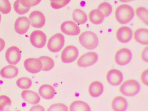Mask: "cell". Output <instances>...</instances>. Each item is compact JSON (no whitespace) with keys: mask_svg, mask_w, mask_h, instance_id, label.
Listing matches in <instances>:
<instances>
[{"mask_svg":"<svg viewBox=\"0 0 148 111\" xmlns=\"http://www.w3.org/2000/svg\"><path fill=\"white\" fill-rule=\"evenodd\" d=\"M115 16L117 21L120 24H127L134 17V10L128 4H121L116 9Z\"/></svg>","mask_w":148,"mask_h":111,"instance_id":"1","label":"cell"},{"mask_svg":"<svg viewBox=\"0 0 148 111\" xmlns=\"http://www.w3.org/2000/svg\"><path fill=\"white\" fill-rule=\"evenodd\" d=\"M79 40L80 44L87 49H93L99 44V39L97 35L90 31H86L79 35Z\"/></svg>","mask_w":148,"mask_h":111,"instance_id":"2","label":"cell"},{"mask_svg":"<svg viewBox=\"0 0 148 111\" xmlns=\"http://www.w3.org/2000/svg\"><path fill=\"white\" fill-rule=\"evenodd\" d=\"M140 89L139 83L135 79H128L124 81L120 85L119 90L121 94L126 96L136 95Z\"/></svg>","mask_w":148,"mask_h":111,"instance_id":"3","label":"cell"},{"mask_svg":"<svg viewBox=\"0 0 148 111\" xmlns=\"http://www.w3.org/2000/svg\"><path fill=\"white\" fill-rule=\"evenodd\" d=\"M65 43L64 35L58 33L51 37L47 42V48L52 53H58L61 50Z\"/></svg>","mask_w":148,"mask_h":111,"instance_id":"4","label":"cell"},{"mask_svg":"<svg viewBox=\"0 0 148 111\" xmlns=\"http://www.w3.org/2000/svg\"><path fill=\"white\" fill-rule=\"evenodd\" d=\"M79 56V50L77 47L69 45L66 47L61 54V59L64 63H70L74 62Z\"/></svg>","mask_w":148,"mask_h":111,"instance_id":"5","label":"cell"},{"mask_svg":"<svg viewBox=\"0 0 148 111\" xmlns=\"http://www.w3.org/2000/svg\"><path fill=\"white\" fill-rule=\"evenodd\" d=\"M132 56V53L130 49L126 48H123L116 52L114 59L115 62L118 65L125 66L131 61Z\"/></svg>","mask_w":148,"mask_h":111,"instance_id":"6","label":"cell"},{"mask_svg":"<svg viewBox=\"0 0 148 111\" xmlns=\"http://www.w3.org/2000/svg\"><path fill=\"white\" fill-rule=\"evenodd\" d=\"M98 59V56L94 52H89L81 56L77 61L79 66L86 67L92 66L96 63Z\"/></svg>","mask_w":148,"mask_h":111,"instance_id":"7","label":"cell"},{"mask_svg":"<svg viewBox=\"0 0 148 111\" xmlns=\"http://www.w3.org/2000/svg\"><path fill=\"white\" fill-rule=\"evenodd\" d=\"M30 40L34 47L37 48H42L46 43L47 36L43 31L35 30L31 34Z\"/></svg>","mask_w":148,"mask_h":111,"instance_id":"8","label":"cell"},{"mask_svg":"<svg viewBox=\"0 0 148 111\" xmlns=\"http://www.w3.org/2000/svg\"><path fill=\"white\" fill-rule=\"evenodd\" d=\"M24 66L27 72L35 74L42 70L43 64L39 58H30L24 61Z\"/></svg>","mask_w":148,"mask_h":111,"instance_id":"9","label":"cell"},{"mask_svg":"<svg viewBox=\"0 0 148 111\" xmlns=\"http://www.w3.org/2000/svg\"><path fill=\"white\" fill-rule=\"evenodd\" d=\"M6 59L11 65L18 64L21 58V52L19 48L16 46H12L8 49L5 53Z\"/></svg>","mask_w":148,"mask_h":111,"instance_id":"10","label":"cell"},{"mask_svg":"<svg viewBox=\"0 0 148 111\" xmlns=\"http://www.w3.org/2000/svg\"><path fill=\"white\" fill-rule=\"evenodd\" d=\"M29 19L32 27L36 28L43 27L46 22L44 14L38 10L32 11L29 15Z\"/></svg>","mask_w":148,"mask_h":111,"instance_id":"11","label":"cell"},{"mask_svg":"<svg viewBox=\"0 0 148 111\" xmlns=\"http://www.w3.org/2000/svg\"><path fill=\"white\" fill-rule=\"evenodd\" d=\"M60 29L64 34L69 36L79 34L80 29L78 25L72 21H66L61 24Z\"/></svg>","mask_w":148,"mask_h":111,"instance_id":"12","label":"cell"},{"mask_svg":"<svg viewBox=\"0 0 148 111\" xmlns=\"http://www.w3.org/2000/svg\"><path fill=\"white\" fill-rule=\"evenodd\" d=\"M106 80L110 85L113 86H119L122 83L123 79V73L118 69H112L107 72Z\"/></svg>","mask_w":148,"mask_h":111,"instance_id":"13","label":"cell"},{"mask_svg":"<svg viewBox=\"0 0 148 111\" xmlns=\"http://www.w3.org/2000/svg\"><path fill=\"white\" fill-rule=\"evenodd\" d=\"M31 23L26 16H20L16 20L14 23V29L18 34L21 35L26 34L30 28Z\"/></svg>","mask_w":148,"mask_h":111,"instance_id":"14","label":"cell"},{"mask_svg":"<svg viewBox=\"0 0 148 111\" xmlns=\"http://www.w3.org/2000/svg\"><path fill=\"white\" fill-rule=\"evenodd\" d=\"M132 36V30L126 26L120 27L116 32L117 40L122 43L129 42L131 40Z\"/></svg>","mask_w":148,"mask_h":111,"instance_id":"15","label":"cell"},{"mask_svg":"<svg viewBox=\"0 0 148 111\" xmlns=\"http://www.w3.org/2000/svg\"><path fill=\"white\" fill-rule=\"evenodd\" d=\"M21 97L24 101L32 105L38 104L40 100L39 95L31 90H23L21 92Z\"/></svg>","mask_w":148,"mask_h":111,"instance_id":"16","label":"cell"},{"mask_svg":"<svg viewBox=\"0 0 148 111\" xmlns=\"http://www.w3.org/2000/svg\"><path fill=\"white\" fill-rule=\"evenodd\" d=\"M111 107L115 111H124L127 109L128 102L125 98L123 96H116L112 101Z\"/></svg>","mask_w":148,"mask_h":111,"instance_id":"17","label":"cell"},{"mask_svg":"<svg viewBox=\"0 0 148 111\" xmlns=\"http://www.w3.org/2000/svg\"><path fill=\"white\" fill-rule=\"evenodd\" d=\"M38 91L41 97L46 99H53L56 94L55 88L49 84H44L40 86Z\"/></svg>","mask_w":148,"mask_h":111,"instance_id":"18","label":"cell"},{"mask_svg":"<svg viewBox=\"0 0 148 111\" xmlns=\"http://www.w3.org/2000/svg\"><path fill=\"white\" fill-rule=\"evenodd\" d=\"M104 87L100 82L95 81L92 82L89 85L88 91L92 97L97 98L100 96L103 93Z\"/></svg>","mask_w":148,"mask_h":111,"instance_id":"19","label":"cell"},{"mask_svg":"<svg viewBox=\"0 0 148 111\" xmlns=\"http://www.w3.org/2000/svg\"><path fill=\"white\" fill-rule=\"evenodd\" d=\"M18 73V69L17 67L10 65L3 67L0 71V75L3 78L12 79L16 77Z\"/></svg>","mask_w":148,"mask_h":111,"instance_id":"20","label":"cell"},{"mask_svg":"<svg viewBox=\"0 0 148 111\" xmlns=\"http://www.w3.org/2000/svg\"><path fill=\"white\" fill-rule=\"evenodd\" d=\"M148 35L147 29L138 28L134 31V38L135 40L143 45H148Z\"/></svg>","mask_w":148,"mask_h":111,"instance_id":"21","label":"cell"},{"mask_svg":"<svg viewBox=\"0 0 148 111\" xmlns=\"http://www.w3.org/2000/svg\"><path fill=\"white\" fill-rule=\"evenodd\" d=\"M89 17L90 21L96 25L101 24L105 18L103 13L97 9L91 10L89 13Z\"/></svg>","mask_w":148,"mask_h":111,"instance_id":"22","label":"cell"},{"mask_svg":"<svg viewBox=\"0 0 148 111\" xmlns=\"http://www.w3.org/2000/svg\"><path fill=\"white\" fill-rule=\"evenodd\" d=\"M70 111H90L91 109L86 102L81 100L73 101L70 106Z\"/></svg>","mask_w":148,"mask_h":111,"instance_id":"23","label":"cell"},{"mask_svg":"<svg viewBox=\"0 0 148 111\" xmlns=\"http://www.w3.org/2000/svg\"><path fill=\"white\" fill-rule=\"evenodd\" d=\"M72 16L73 21L78 24H84L87 22V15L79 9H76L73 11Z\"/></svg>","mask_w":148,"mask_h":111,"instance_id":"24","label":"cell"},{"mask_svg":"<svg viewBox=\"0 0 148 111\" xmlns=\"http://www.w3.org/2000/svg\"><path fill=\"white\" fill-rule=\"evenodd\" d=\"M43 64V71H48L52 69L54 66V61L51 57L47 56H42L39 57Z\"/></svg>","mask_w":148,"mask_h":111,"instance_id":"25","label":"cell"},{"mask_svg":"<svg viewBox=\"0 0 148 111\" xmlns=\"http://www.w3.org/2000/svg\"><path fill=\"white\" fill-rule=\"evenodd\" d=\"M136 14L138 18L146 25L148 24V12L145 8L139 7L136 10Z\"/></svg>","mask_w":148,"mask_h":111,"instance_id":"26","label":"cell"},{"mask_svg":"<svg viewBox=\"0 0 148 111\" xmlns=\"http://www.w3.org/2000/svg\"><path fill=\"white\" fill-rule=\"evenodd\" d=\"M16 84L19 88L27 89L32 86V82L30 78L27 77H22L17 80Z\"/></svg>","mask_w":148,"mask_h":111,"instance_id":"27","label":"cell"},{"mask_svg":"<svg viewBox=\"0 0 148 111\" xmlns=\"http://www.w3.org/2000/svg\"><path fill=\"white\" fill-rule=\"evenodd\" d=\"M97 9L103 13L105 17L110 16L112 10L111 5L109 3L106 2H104L100 3Z\"/></svg>","mask_w":148,"mask_h":111,"instance_id":"28","label":"cell"},{"mask_svg":"<svg viewBox=\"0 0 148 111\" xmlns=\"http://www.w3.org/2000/svg\"><path fill=\"white\" fill-rule=\"evenodd\" d=\"M14 8L15 12L20 15H23L26 14L30 10V8H25L22 6L21 3V0H16L14 2Z\"/></svg>","mask_w":148,"mask_h":111,"instance_id":"29","label":"cell"},{"mask_svg":"<svg viewBox=\"0 0 148 111\" xmlns=\"http://www.w3.org/2000/svg\"><path fill=\"white\" fill-rule=\"evenodd\" d=\"M12 6L9 0H0V11L6 14L11 12Z\"/></svg>","mask_w":148,"mask_h":111,"instance_id":"30","label":"cell"},{"mask_svg":"<svg viewBox=\"0 0 148 111\" xmlns=\"http://www.w3.org/2000/svg\"><path fill=\"white\" fill-rule=\"evenodd\" d=\"M11 104L12 100L8 96L5 95L0 96V111H4L6 106H11Z\"/></svg>","mask_w":148,"mask_h":111,"instance_id":"31","label":"cell"},{"mask_svg":"<svg viewBox=\"0 0 148 111\" xmlns=\"http://www.w3.org/2000/svg\"><path fill=\"white\" fill-rule=\"evenodd\" d=\"M68 108L63 103H56L53 104L47 109L50 111H67Z\"/></svg>","mask_w":148,"mask_h":111,"instance_id":"32","label":"cell"},{"mask_svg":"<svg viewBox=\"0 0 148 111\" xmlns=\"http://www.w3.org/2000/svg\"><path fill=\"white\" fill-rule=\"evenodd\" d=\"M41 0H21V3L22 6L26 8H30L38 4Z\"/></svg>","mask_w":148,"mask_h":111,"instance_id":"33","label":"cell"},{"mask_svg":"<svg viewBox=\"0 0 148 111\" xmlns=\"http://www.w3.org/2000/svg\"><path fill=\"white\" fill-rule=\"evenodd\" d=\"M71 1V0H62L58 2H51V5L53 8L54 9L61 8L68 4Z\"/></svg>","mask_w":148,"mask_h":111,"instance_id":"34","label":"cell"},{"mask_svg":"<svg viewBox=\"0 0 148 111\" xmlns=\"http://www.w3.org/2000/svg\"><path fill=\"white\" fill-rule=\"evenodd\" d=\"M141 81L145 86L148 85V69H145L142 72L140 76Z\"/></svg>","mask_w":148,"mask_h":111,"instance_id":"35","label":"cell"},{"mask_svg":"<svg viewBox=\"0 0 148 111\" xmlns=\"http://www.w3.org/2000/svg\"><path fill=\"white\" fill-rule=\"evenodd\" d=\"M148 47L147 46L144 48L141 53V58L143 61L148 62Z\"/></svg>","mask_w":148,"mask_h":111,"instance_id":"36","label":"cell"},{"mask_svg":"<svg viewBox=\"0 0 148 111\" xmlns=\"http://www.w3.org/2000/svg\"><path fill=\"white\" fill-rule=\"evenodd\" d=\"M30 111H45V109L44 108L40 105H35V106H33L31 108V109H30Z\"/></svg>","mask_w":148,"mask_h":111,"instance_id":"37","label":"cell"},{"mask_svg":"<svg viewBox=\"0 0 148 111\" xmlns=\"http://www.w3.org/2000/svg\"><path fill=\"white\" fill-rule=\"evenodd\" d=\"M5 46V40L2 38H0V52L3 50Z\"/></svg>","mask_w":148,"mask_h":111,"instance_id":"38","label":"cell"},{"mask_svg":"<svg viewBox=\"0 0 148 111\" xmlns=\"http://www.w3.org/2000/svg\"><path fill=\"white\" fill-rule=\"evenodd\" d=\"M134 1H135V0H119V1H120V2L123 3L128 2H131Z\"/></svg>","mask_w":148,"mask_h":111,"instance_id":"39","label":"cell"},{"mask_svg":"<svg viewBox=\"0 0 148 111\" xmlns=\"http://www.w3.org/2000/svg\"><path fill=\"white\" fill-rule=\"evenodd\" d=\"M62 1V0H50L51 2H58L60 1Z\"/></svg>","mask_w":148,"mask_h":111,"instance_id":"40","label":"cell"},{"mask_svg":"<svg viewBox=\"0 0 148 111\" xmlns=\"http://www.w3.org/2000/svg\"><path fill=\"white\" fill-rule=\"evenodd\" d=\"M1 14H0V22H1Z\"/></svg>","mask_w":148,"mask_h":111,"instance_id":"41","label":"cell"}]
</instances>
